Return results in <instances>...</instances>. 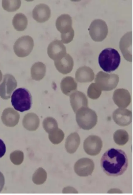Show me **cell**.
<instances>
[{
	"label": "cell",
	"mask_w": 133,
	"mask_h": 195,
	"mask_svg": "<svg viewBox=\"0 0 133 195\" xmlns=\"http://www.w3.org/2000/svg\"><path fill=\"white\" fill-rule=\"evenodd\" d=\"M20 0H2V6L4 9L9 12L17 10L21 5Z\"/></svg>",
	"instance_id": "obj_26"
},
{
	"label": "cell",
	"mask_w": 133,
	"mask_h": 195,
	"mask_svg": "<svg viewBox=\"0 0 133 195\" xmlns=\"http://www.w3.org/2000/svg\"><path fill=\"white\" fill-rule=\"evenodd\" d=\"M102 90L96 83H92L89 87L87 91L88 97L93 99L99 98L101 93Z\"/></svg>",
	"instance_id": "obj_28"
},
{
	"label": "cell",
	"mask_w": 133,
	"mask_h": 195,
	"mask_svg": "<svg viewBox=\"0 0 133 195\" xmlns=\"http://www.w3.org/2000/svg\"><path fill=\"white\" fill-rule=\"evenodd\" d=\"M113 139L115 142L119 146H123L128 141L129 135L125 130L119 129L114 133Z\"/></svg>",
	"instance_id": "obj_23"
},
{
	"label": "cell",
	"mask_w": 133,
	"mask_h": 195,
	"mask_svg": "<svg viewBox=\"0 0 133 195\" xmlns=\"http://www.w3.org/2000/svg\"><path fill=\"white\" fill-rule=\"evenodd\" d=\"M108 193H121V191L119 189H113L110 190L109 191Z\"/></svg>",
	"instance_id": "obj_32"
},
{
	"label": "cell",
	"mask_w": 133,
	"mask_h": 195,
	"mask_svg": "<svg viewBox=\"0 0 133 195\" xmlns=\"http://www.w3.org/2000/svg\"><path fill=\"white\" fill-rule=\"evenodd\" d=\"M77 85L75 79L70 76L64 77L61 80L60 88L64 94L70 96L77 89Z\"/></svg>",
	"instance_id": "obj_19"
},
{
	"label": "cell",
	"mask_w": 133,
	"mask_h": 195,
	"mask_svg": "<svg viewBox=\"0 0 133 195\" xmlns=\"http://www.w3.org/2000/svg\"><path fill=\"white\" fill-rule=\"evenodd\" d=\"M76 120L79 126L85 130H89L96 125L97 116L95 112L88 107H82L76 112Z\"/></svg>",
	"instance_id": "obj_5"
},
{
	"label": "cell",
	"mask_w": 133,
	"mask_h": 195,
	"mask_svg": "<svg viewBox=\"0 0 133 195\" xmlns=\"http://www.w3.org/2000/svg\"><path fill=\"white\" fill-rule=\"evenodd\" d=\"M51 14V10L49 6L44 4L37 5L32 11L33 19L39 23L44 22L50 18Z\"/></svg>",
	"instance_id": "obj_14"
},
{
	"label": "cell",
	"mask_w": 133,
	"mask_h": 195,
	"mask_svg": "<svg viewBox=\"0 0 133 195\" xmlns=\"http://www.w3.org/2000/svg\"><path fill=\"white\" fill-rule=\"evenodd\" d=\"M101 166L104 171L109 176L121 175L128 167L127 156L121 149L110 148L103 155L101 160Z\"/></svg>",
	"instance_id": "obj_1"
},
{
	"label": "cell",
	"mask_w": 133,
	"mask_h": 195,
	"mask_svg": "<svg viewBox=\"0 0 133 195\" xmlns=\"http://www.w3.org/2000/svg\"><path fill=\"white\" fill-rule=\"evenodd\" d=\"M5 180L3 174L0 171V192L2 190L4 184Z\"/></svg>",
	"instance_id": "obj_31"
},
{
	"label": "cell",
	"mask_w": 133,
	"mask_h": 195,
	"mask_svg": "<svg viewBox=\"0 0 133 195\" xmlns=\"http://www.w3.org/2000/svg\"><path fill=\"white\" fill-rule=\"evenodd\" d=\"M113 99L115 103L121 108H127L131 102V97L129 92L123 88L118 89L114 92Z\"/></svg>",
	"instance_id": "obj_15"
},
{
	"label": "cell",
	"mask_w": 133,
	"mask_h": 195,
	"mask_svg": "<svg viewBox=\"0 0 133 195\" xmlns=\"http://www.w3.org/2000/svg\"><path fill=\"white\" fill-rule=\"evenodd\" d=\"M80 143V138L77 133L75 132L70 134L65 141V148L67 152L70 154L75 153Z\"/></svg>",
	"instance_id": "obj_20"
},
{
	"label": "cell",
	"mask_w": 133,
	"mask_h": 195,
	"mask_svg": "<svg viewBox=\"0 0 133 195\" xmlns=\"http://www.w3.org/2000/svg\"><path fill=\"white\" fill-rule=\"evenodd\" d=\"M94 76L93 70L89 67L85 66L78 68L75 74L76 80L81 83L91 82L94 79Z\"/></svg>",
	"instance_id": "obj_18"
},
{
	"label": "cell",
	"mask_w": 133,
	"mask_h": 195,
	"mask_svg": "<svg viewBox=\"0 0 133 195\" xmlns=\"http://www.w3.org/2000/svg\"><path fill=\"white\" fill-rule=\"evenodd\" d=\"M103 146L101 138L95 135H91L87 137L83 143L85 152L91 156H96L101 151Z\"/></svg>",
	"instance_id": "obj_9"
},
{
	"label": "cell",
	"mask_w": 133,
	"mask_h": 195,
	"mask_svg": "<svg viewBox=\"0 0 133 195\" xmlns=\"http://www.w3.org/2000/svg\"><path fill=\"white\" fill-rule=\"evenodd\" d=\"M49 57L55 60L63 57L67 53L66 47L61 41L55 40L49 44L47 49Z\"/></svg>",
	"instance_id": "obj_13"
},
{
	"label": "cell",
	"mask_w": 133,
	"mask_h": 195,
	"mask_svg": "<svg viewBox=\"0 0 133 195\" xmlns=\"http://www.w3.org/2000/svg\"><path fill=\"white\" fill-rule=\"evenodd\" d=\"M94 168L93 161L89 158H83L78 160L74 165L75 173L80 176H86L92 174Z\"/></svg>",
	"instance_id": "obj_10"
},
{
	"label": "cell",
	"mask_w": 133,
	"mask_h": 195,
	"mask_svg": "<svg viewBox=\"0 0 133 195\" xmlns=\"http://www.w3.org/2000/svg\"><path fill=\"white\" fill-rule=\"evenodd\" d=\"M42 124L44 130L48 134L53 132L58 128L57 121L52 117L46 118L43 120Z\"/></svg>",
	"instance_id": "obj_25"
},
{
	"label": "cell",
	"mask_w": 133,
	"mask_h": 195,
	"mask_svg": "<svg viewBox=\"0 0 133 195\" xmlns=\"http://www.w3.org/2000/svg\"><path fill=\"white\" fill-rule=\"evenodd\" d=\"M6 152V147L4 141L0 139V158L3 156Z\"/></svg>",
	"instance_id": "obj_30"
},
{
	"label": "cell",
	"mask_w": 133,
	"mask_h": 195,
	"mask_svg": "<svg viewBox=\"0 0 133 195\" xmlns=\"http://www.w3.org/2000/svg\"><path fill=\"white\" fill-rule=\"evenodd\" d=\"M49 139L53 144H57L61 142L64 137V133L60 129L58 128L53 132L49 134Z\"/></svg>",
	"instance_id": "obj_27"
},
{
	"label": "cell",
	"mask_w": 133,
	"mask_h": 195,
	"mask_svg": "<svg viewBox=\"0 0 133 195\" xmlns=\"http://www.w3.org/2000/svg\"><path fill=\"white\" fill-rule=\"evenodd\" d=\"M11 102L15 110L22 112L30 109L32 104V97L27 90L19 88L13 92Z\"/></svg>",
	"instance_id": "obj_3"
},
{
	"label": "cell",
	"mask_w": 133,
	"mask_h": 195,
	"mask_svg": "<svg viewBox=\"0 0 133 195\" xmlns=\"http://www.w3.org/2000/svg\"><path fill=\"white\" fill-rule=\"evenodd\" d=\"M46 72L45 64L41 62L35 63L31 68L32 79L37 81L42 80L45 76Z\"/></svg>",
	"instance_id": "obj_21"
},
{
	"label": "cell",
	"mask_w": 133,
	"mask_h": 195,
	"mask_svg": "<svg viewBox=\"0 0 133 195\" xmlns=\"http://www.w3.org/2000/svg\"><path fill=\"white\" fill-rule=\"evenodd\" d=\"M72 18L67 14L60 15L56 20V27L61 33V41L63 43L68 44L73 40L74 32L72 27Z\"/></svg>",
	"instance_id": "obj_4"
},
{
	"label": "cell",
	"mask_w": 133,
	"mask_h": 195,
	"mask_svg": "<svg viewBox=\"0 0 133 195\" xmlns=\"http://www.w3.org/2000/svg\"><path fill=\"white\" fill-rule=\"evenodd\" d=\"M12 24L16 30L22 31L24 30L28 24V20L26 16L22 13L17 14L14 17Z\"/></svg>",
	"instance_id": "obj_22"
},
{
	"label": "cell",
	"mask_w": 133,
	"mask_h": 195,
	"mask_svg": "<svg viewBox=\"0 0 133 195\" xmlns=\"http://www.w3.org/2000/svg\"><path fill=\"white\" fill-rule=\"evenodd\" d=\"M119 82L118 75L114 74H109L102 71L96 75L95 83L102 90L110 91L114 89Z\"/></svg>",
	"instance_id": "obj_6"
},
{
	"label": "cell",
	"mask_w": 133,
	"mask_h": 195,
	"mask_svg": "<svg viewBox=\"0 0 133 195\" xmlns=\"http://www.w3.org/2000/svg\"><path fill=\"white\" fill-rule=\"evenodd\" d=\"M47 178V173L46 171L42 168L40 167L34 173L32 180L33 182L37 185L43 184Z\"/></svg>",
	"instance_id": "obj_24"
},
{
	"label": "cell",
	"mask_w": 133,
	"mask_h": 195,
	"mask_svg": "<svg viewBox=\"0 0 133 195\" xmlns=\"http://www.w3.org/2000/svg\"><path fill=\"white\" fill-rule=\"evenodd\" d=\"M70 102L75 113L80 108L88 107V100L86 95L81 92L76 91L70 95Z\"/></svg>",
	"instance_id": "obj_17"
},
{
	"label": "cell",
	"mask_w": 133,
	"mask_h": 195,
	"mask_svg": "<svg viewBox=\"0 0 133 195\" xmlns=\"http://www.w3.org/2000/svg\"><path fill=\"white\" fill-rule=\"evenodd\" d=\"M10 158L14 164L17 165H19L23 161V153L21 151L16 152L13 154L12 155V156H10Z\"/></svg>",
	"instance_id": "obj_29"
},
{
	"label": "cell",
	"mask_w": 133,
	"mask_h": 195,
	"mask_svg": "<svg viewBox=\"0 0 133 195\" xmlns=\"http://www.w3.org/2000/svg\"><path fill=\"white\" fill-rule=\"evenodd\" d=\"M121 61L120 56L118 52L114 49L108 48L103 50L100 53L98 62L100 67L107 72L116 70Z\"/></svg>",
	"instance_id": "obj_2"
},
{
	"label": "cell",
	"mask_w": 133,
	"mask_h": 195,
	"mask_svg": "<svg viewBox=\"0 0 133 195\" xmlns=\"http://www.w3.org/2000/svg\"><path fill=\"white\" fill-rule=\"evenodd\" d=\"M112 118L114 121L118 125L125 126L129 125L132 122V114L129 110L119 108L114 111Z\"/></svg>",
	"instance_id": "obj_12"
},
{
	"label": "cell",
	"mask_w": 133,
	"mask_h": 195,
	"mask_svg": "<svg viewBox=\"0 0 133 195\" xmlns=\"http://www.w3.org/2000/svg\"><path fill=\"white\" fill-rule=\"evenodd\" d=\"M119 48L124 58L127 61H132V32H129L121 38Z\"/></svg>",
	"instance_id": "obj_11"
},
{
	"label": "cell",
	"mask_w": 133,
	"mask_h": 195,
	"mask_svg": "<svg viewBox=\"0 0 133 195\" xmlns=\"http://www.w3.org/2000/svg\"><path fill=\"white\" fill-rule=\"evenodd\" d=\"M89 34L95 42H101L106 37L108 28L105 22L100 19H96L91 23L88 29Z\"/></svg>",
	"instance_id": "obj_7"
},
{
	"label": "cell",
	"mask_w": 133,
	"mask_h": 195,
	"mask_svg": "<svg viewBox=\"0 0 133 195\" xmlns=\"http://www.w3.org/2000/svg\"><path fill=\"white\" fill-rule=\"evenodd\" d=\"M54 61L56 68L60 73L66 74L72 70L74 65L73 61L69 54L66 53L60 59Z\"/></svg>",
	"instance_id": "obj_16"
},
{
	"label": "cell",
	"mask_w": 133,
	"mask_h": 195,
	"mask_svg": "<svg viewBox=\"0 0 133 195\" xmlns=\"http://www.w3.org/2000/svg\"><path fill=\"white\" fill-rule=\"evenodd\" d=\"M33 46L34 41L32 38L29 35L24 36L18 38L15 42L14 51L18 56L24 57L29 54Z\"/></svg>",
	"instance_id": "obj_8"
}]
</instances>
